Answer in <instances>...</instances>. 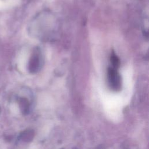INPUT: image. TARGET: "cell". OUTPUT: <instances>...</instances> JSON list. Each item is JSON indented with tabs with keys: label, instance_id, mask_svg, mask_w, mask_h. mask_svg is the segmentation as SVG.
Instances as JSON below:
<instances>
[{
	"label": "cell",
	"instance_id": "cell-1",
	"mask_svg": "<svg viewBox=\"0 0 149 149\" xmlns=\"http://www.w3.org/2000/svg\"><path fill=\"white\" fill-rule=\"evenodd\" d=\"M41 54L40 50L36 49L32 54L28 66L29 70L30 73H37L41 69L42 64V56Z\"/></svg>",
	"mask_w": 149,
	"mask_h": 149
},
{
	"label": "cell",
	"instance_id": "cell-2",
	"mask_svg": "<svg viewBox=\"0 0 149 149\" xmlns=\"http://www.w3.org/2000/svg\"><path fill=\"white\" fill-rule=\"evenodd\" d=\"M108 81L110 87L114 90H118L121 86V77L116 69L109 67L107 72Z\"/></svg>",
	"mask_w": 149,
	"mask_h": 149
},
{
	"label": "cell",
	"instance_id": "cell-3",
	"mask_svg": "<svg viewBox=\"0 0 149 149\" xmlns=\"http://www.w3.org/2000/svg\"><path fill=\"white\" fill-rule=\"evenodd\" d=\"M110 61L112 65V68L116 69L118 68L120 65V61L118 58V57L115 54V53L112 52L110 58Z\"/></svg>",
	"mask_w": 149,
	"mask_h": 149
}]
</instances>
